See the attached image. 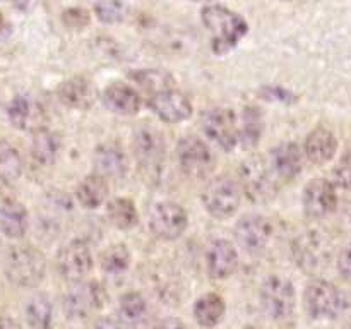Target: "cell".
Listing matches in <instances>:
<instances>
[{"label": "cell", "instance_id": "36", "mask_svg": "<svg viewBox=\"0 0 351 329\" xmlns=\"http://www.w3.org/2000/svg\"><path fill=\"white\" fill-rule=\"evenodd\" d=\"M331 180L336 187H341V188H346V191H350L351 188V154H346V156L336 164V168L332 170Z\"/></svg>", "mask_w": 351, "mask_h": 329}, {"label": "cell", "instance_id": "22", "mask_svg": "<svg viewBox=\"0 0 351 329\" xmlns=\"http://www.w3.org/2000/svg\"><path fill=\"white\" fill-rule=\"evenodd\" d=\"M95 171L105 178H122L129 170L125 153L117 143L99 144L93 154Z\"/></svg>", "mask_w": 351, "mask_h": 329}, {"label": "cell", "instance_id": "28", "mask_svg": "<svg viewBox=\"0 0 351 329\" xmlns=\"http://www.w3.org/2000/svg\"><path fill=\"white\" fill-rule=\"evenodd\" d=\"M106 218L115 228L130 230L139 223V212L130 199L117 197L106 204Z\"/></svg>", "mask_w": 351, "mask_h": 329}, {"label": "cell", "instance_id": "21", "mask_svg": "<svg viewBox=\"0 0 351 329\" xmlns=\"http://www.w3.org/2000/svg\"><path fill=\"white\" fill-rule=\"evenodd\" d=\"M336 151H338V137L328 127H315L305 137L304 154L312 164L322 167L329 163L336 156Z\"/></svg>", "mask_w": 351, "mask_h": 329}, {"label": "cell", "instance_id": "8", "mask_svg": "<svg viewBox=\"0 0 351 329\" xmlns=\"http://www.w3.org/2000/svg\"><path fill=\"white\" fill-rule=\"evenodd\" d=\"M175 156L182 173L194 180H202L215 170V154L201 137H182L175 149Z\"/></svg>", "mask_w": 351, "mask_h": 329}, {"label": "cell", "instance_id": "45", "mask_svg": "<svg viewBox=\"0 0 351 329\" xmlns=\"http://www.w3.org/2000/svg\"><path fill=\"white\" fill-rule=\"evenodd\" d=\"M0 2H14V0H0Z\"/></svg>", "mask_w": 351, "mask_h": 329}, {"label": "cell", "instance_id": "29", "mask_svg": "<svg viewBox=\"0 0 351 329\" xmlns=\"http://www.w3.org/2000/svg\"><path fill=\"white\" fill-rule=\"evenodd\" d=\"M130 77L147 96L175 88V79L171 77V74H168L167 71H161V69H143V71L132 72Z\"/></svg>", "mask_w": 351, "mask_h": 329}, {"label": "cell", "instance_id": "42", "mask_svg": "<svg viewBox=\"0 0 351 329\" xmlns=\"http://www.w3.org/2000/svg\"><path fill=\"white\" fill-rule=\"evenodd\" d=\"M0 329H12L10 322L5 317H2V315H0Z\"/></svg>", "mask_w": 351, "mask_h": 329}, {"label": "cell", "instance_id": "19", "mask_svg": "<svg viewBox=\"0 0 351 329\" xmlns=\"http://www.w3.org/2000/svg\"><path fill=\"white\" fill-rule=\"evenodd\" d=\"M103 101L110 112L122 117H134L143 106L141 93L129 82L113 81L103 91Z\"/></svg>", "mask_w": 351, "mask_h": 329}, {"label": "cell", "instance_id": "7", "mask_svg": "<svg viewBox=\"0 0 351 329\" xmlns=\"http://www.w3.org/2000/svg\"><path fill=\"white\" fill-rule=\"evenodd\" d=\"M261 307L267 317L285 321L291 317L297 307V291L288 278L273 274L261 288Z\"/></svg>", "mask_w": 351, "mask_h": 329}, {"label": "cell", "instance_id": "25", "mask_svg": "<svg viewBox=\"0 0 351 329\" xmlns=\"http://www.w3.org/2000/svg\"><path fill=\"white\" fill-rule=\"evenodd\" d=\"M108 182L99 173H89L75 187V199L86 209H96L108 199Z\"/></svg>", "mask_w": 351, "mask_h": 329}, {"label": "cell", "instance_id": "1", "mask_svg": "<svg viewBox=\"0 0 351 329\" xmlns=\"http://www.w3.org/2000/svg\"><path fill=\"white\" fill-rule=\"evenodd\" d=\"M201 19L211 34V48L215 53L223 55L237 47L249 33V24L235 10L225 5H206L201 10Z\"/></svg>", "mask_w": 351, "mask_h": 329}, {"label": "cell", "instance_id": "11", "mask_svg": "<svg viewBox=\"0 0 351 329\" xmlns=\"http://www.w3.org/2000/svg\"><path fill=\"white\" fill-rule=\"evenodd\" d=\"M147 225L158 239L170 242L184 235L189 226V216L178 202L161 201L151 208Z\"/></svg>", "mask_w": 351, "mask_h": 329}, {"label": "cell", "instance_id": "3", "mask_svg": "<svg viewBox=\"0 0 351 329\" xmlns=\"http://www.w3.org/2000/svg\"><path fill=\"white\" fill-rule=\"evenodd\" d=\"M3 271L14 287L34 288L47 274V259L36 247L16 245L7 252Z\"/></svg>", "mask_w": 351, "mask_h": 329}, {"label": "cell", "instance_id": "20", "mask_svg": "<svg viewBox=\"0 0 351 329\" xmlns=\"http://www.w3.org/2000/svg\"><path fill=\"white\" fill-rule=\"evenodd\" d=\"M57 96L62 105L74 110H89L96 101V88L84 75H74L60 82Z\"/></svg>", "mask_w": 351, "mask_h": 329}, {"label": "cell", "instance_id": "41", "mask_svg": "<svg viewBox=\"0 0 351 329\" xmlns=\"http://www.w3.org/2000/svg\"><path fill=\"white\" fill-rule=\"evenodd\" d=\"M93 329H123V328L120 326L119 321H115V319L103 317V319H99L98 322H96L95 328H93Z\"/></svg>", "mask_w": 351, "mask_h": 329}, {"label": "cell", "instance_id": "34", "mask_svg": "<svg viewBox=\"0 0 351 329\" xmlns=\"http://www.w3.org/2000/svg\"><path fill=\"white\" fill-rule=\"evenodd\" d=\"M263 113L254 106L243 110L242 125H240V143L247 147H254L263 134Z\"/></svg>", "mask_w": 351, "mask_h": 329}, {"label": "cell", "instance_id": "4", "mask_svg": "<svg viewBox=\"0 0 351 329\" xmlns=\"http://www.w3.org/2000/svg\"><path fill=\"white\" fill-rule=\"evenodd\" d=\"M132 153L144 178L158 180L167 158V143L163 134L154 127L137 129L132 137Z\"/></svg>", "mask_w": 351, "mask_h": 329}, {"label": "cell", "instance_id": "10", "mask_svg": "<svg viewBox=\"0 0 351 329\" xmlns=\"http://www.w3.org/2000/svg\"><path fill=\"white\" fill-rule=\"evenodd\" d=\"M74 287L69 288L64 295L65 317L72 321H82L98 312L105 302V291L96 281H79L72 283Z\"/></svg>", "mask_w": 351, "mask_h": 329}, {"label": "cell", "instance_id": "26", "mask_svg": "<svg viewBox=\"0 0 351 329\" xmlns=\"http://www.w3.org/2000/svg\"><path fill=\"white\" fill-rule=\"evenodd\" d=\"M60 151V137L48 127L33 132L31 141V158L41 167H50L55 163Z\"/></svg>", "mask_w": 351, "mask_h": 329}, {"label": "cell", "instance_id": "30", "mask_svg": "<svg viewBox=\"0 0 351 329\" xmlns=\"http://www.w3.org/2000/svg\"><path fill=\"white\" fill-rule=\"evenodd\" d=\"M26 321L31 329H51L53 324V305L43 293L34 295L26 305Z\"/></svg>", "mask_w": 351, "mask_h": 329}, {"label": "cell", "instance_id": "27", "mask_svg": "<svg viewBox=\"0 0 351 329\" xmlns=\"http://www.w3.org/2000/svg\"><path fill=\"white\" fill-rule=\"evenodd\" d=\"M226 312V304L221 295L206 293L197 298L194 304V319L202 328H215L223 321Z\"/></svg>", "mask_w": 351, "mask_h": 329}, {"label": "cell", "instance_id": "43", "mask_svg": "<svg viewBox=\"0 0 351 329\" xmlns=\"http://www.w3.org/2000/svg\"><path fill=\"white\" fill-rule=\"evenodd\" d=\"M3 26H5V19H3V14L0 12V31L3 29Z\"/></svg>", "mask_w": 351, "mask_h": 329}, {"label": "cell", "instance_id": "44", "mask_svg": "<svg viewBox=\"0 0 351 329\" xmlns=\"http://www.w3.org/2000/svg\"><path fill=\"white\" fill-rule=\"evenodd\" d=\"M194 2H209V0H194Z\"/></svg>", "mask_w": 351, "mask_h": 329}, {"label": "cell", "instance_id": "2", "mask_svg": "<svg viewBox=\"0 0 351 329\" xmlns=\"http://www.w3.org/2000/svg\"><path fill=\"white\" fill-rule=\"evenodd\" d=\"M239 184L252 202H269L278 194V175L267 158L261 154L247 158L239 168Z\"/></svg>", "mask_w": 351, "mask_h": 329}, {"label": "cell", "instance_id": "13", "mask_svg": "<svg viewBox=\"0 0 351 329\" xmlns=\"http://www.w3.org/2000/svg\"><path fill=\"white\" fill-rule=\"evenodd\" d=\"M293 256L298 266L307 273L321 269L329 263L331 245L321 232H305L293 242Z\"/></svg>", "mask_w": 351, "mask_h": 329}, {"label": "cell", "instance_id": "17", "mask_svg": "<svg viewBox=\"0 0 351 329\" xmlns=\"http://www.w3.org/2000/svg\"><path fill=\"white\" fill-rule=\"evenodd\" d=\"M147 106L167 123H180L192 115V101L185 93L175 88L147 96Z\"/></svg>", "mask_w": 351, "mask_h": 329}, {"label": "cell", "instance_id": "16", "mask_svg": "<svg viewBox=\"0 0 351 329\" xmlns=\"http://www.w3.org/2000/svg\"><path fill=\"white\" fill-rule=\"evenodd\" d=\"M302 202H304V211L308 218H326L338 208L336 185L328 178H314L305 185Z\"/></svg>", "mask_w": 351, "mask_h": 329}, {"label": "cell", "instance_id": "32", "mask_svg": "<svg viewBox=\"0 0 351 329\" xmlns=\"http://www.w3.org/2000/svg\"><path fill=\"white\" fill-rule=\"evenodd\" d=\"M119 310L125 322H129V324H141V322L146 321L149 307H147V300L139 291H127L120 298Z\"/></svg>", "mask_w": 351, "mask_h": 329}, {"label": "cell", "instance_id": "38", "mask_svg": "<svg viewBox=\"0 0 351 329\" xmlns=\"http://www.w3.org/2000/svg\"><path fill=\"white\" fill-rule=\"evenodd\" d=\"M338 269L341 276L351 283V240L341 249L338 256Z\"/></svg>", "mask_w": 351, "mask_h": 329}, {"label": "cell", "instance_id": "15", "mask_svg": "<svg viewBox=\"0 0 351 329\" xmlns=\"http://www.w3.org/2000/svg\"><path fill=\"white\" fill-rule=\"evenodd\" d=\"M273 235V226L264 216L250 212L242 216L235 225V240L243 252L259 254L266 249Z\"/></svg>", "mask_w": 351, "mask_h": 329}, {"label": "cell", "instance_id": "9", "mask_svg": "<svg viewBox=\"0 0 351 329\" xmlns=\"http://www.w3.org/2000/svg\"><path fill=\"white\" fill-rule=\"evenodd\" d=\"M201 129L213 143L218 144L223 151L235 149L240 143V125L235 112L230 108H208L201 115Z\"/></svg>", "mask_w": 351, "mask_h": 329}, {"label": "cell", "instance_id": "14", "mask_svg": "<svg viewBox=\"0 0 351 329\" xmlns=\"http://www.w3.org/2000/svg\"><path fill=\"white\" fill-rule=\"evenodd\" d=\"M7 119L16 129L24 132H36L47 127V110L34 96L17 95L7 106Z\"/></svg>", "mask_w": 351, "mask_h": 329}, {"label": "cell", "instance_id": "6", "mask_svg": "<svg viewBox=\"0 0 351 329\" xmlns=\"http://www.w3.org/2000/svg\"><path fill=\"white\" fill-rule=\"evenodd\" d=\"M304 304L312 319H336L346 310L348 302L336 284L314 280L305 288Z\"/></svg>", "mask_w": 351, "mask_h": 329}, {"label": "cell", "instance_id": "40", "mask_svg": "<svg viewBox=\"0 0 351 329\" xmlns=\"http://www.w3.org/2000/svg\"><path fill=\"white\" fill-rule=\"evenodd\" d=\"M154 329H187V326H185L180 319L168 317L165 319V321H161Z\"/></svg>", "mask_w": 351, "mask_h": 329}, {"label": "cell", "instance_id": "33", "mask_svg": "<svg viewBox=\"0 0 351 329\" xmlns=\"http://www.w3.org/2000/svg\"><path fill=\"white\" fill-rule=\"evenodd\" d=\"M99 264H101L103 273L112 274V276H120V274L125 273L130 266V252L125 243H113V245H110L101 254Z\"/></svg>", "mask_w": 351, "mask_h": 329}, {"label": "cell", "instance_id": "12", "mask_svg": "<svg viewBox=\"0 0 351 329\" xmlns=\"http://www.w3.org/2000/svg\"><path fill=\"white\" fill-rule=\"evenodd\" d=\"M55 264H57V271L62 280L69 283L84 281L93 269L91 249L84 240H71L58 250Z\"/></svg>", "mask_w": 351, "mask_h": 329}, {"label": "cell", "instance_id": "39", "mask_svg": "<svg viewBox=\"0 0 351 329\" xmlns=\"http://www.w3.org/2000/svg\"><path fill=\"white\" fill-rule=\"evenodd\" d=\"M264 98L267 99H280V101L287 103L288 99H295V96L291 95L290 91H285L283 88H278V86H267V88L263 89Z\"/></svg>", "mask_w": 351, "mask_h": 329}, {"label": "cell", "instance_id": "23", "mask_svg": "<svg viewBox=\"0 0 351 329\" xmlns=\"http://www.w3.org/2000/svg\"><path fill=\"white\" fill-rule=\"evenodd\" d=\"M300 146L297 143H281L274 149H271L269 161L281 180H293L302 173V156Z\"/></svg>", "mask_w": 351, "mask_h": 329}, {"label": "cell", "instance_id": "31", "mask_svg": "<svg viewBox=\"0 0 351 329\" xmlns=\"http://www.w3.org/2000/svg\"><path fill=\"white\" fill-rule=\"evenodd\" d=\"M23 156L9 141H0V178L3 182H16L23 175Z\"/></svg>", "mask_w": 351, "mask_h": 329}, {"label": "cell", "instance_id": "5", "mask_svg": "<svg viewBox=\"0 0 351 329\" xmlns=\"http://www.w3.org/2000/svg\"><path fill=\"white\" fill-rule=\"evenodd\" d=\"M242 187L230 175H218L206 184L202 191V204L216 219H228L239 211L242 202Z\"/></svg>", "mask_w": 351, "mask_h": 329}, {"label": "cell", "instance_id": "35", "mask_svg": "<svg viewBox=\"0 0 351 329\" xmlns=\"http://www.w3.org/2000/svg\"><path fill=\"white\" fill-rule=\"evenodd\" d=\"M127 3L122 0H99L95 5V16L103 24H119L127 17Z\"/></svg>", "mask_w": 351, "mask_h": 329}, {"label": "cell", "instance_id": "37", "mask_svg": "<svg viewBox=\"0 0 351 329\" xmlns=\"http://www.w3.org/2000/svg\"><path fill=\"white\" fill-rule=\"evenodd\" d=\"M64 21L71 27H82L89 23V16L84 9H69L64 12Z\"/></svg>", "mask_w": 351, "mask_h": 329}, {"label": "cell", "instance_id": "46", "mask_svg": "<svg viewBox=\"0 0 351 329\" xmlns=\"http://www.w3.org/2000/svg\"><path fill=\"white\" fill-rule=\"evenodd\" d=\"M346 329H351V322H350V324H348V326H346Z\"/></svg>", "mask_w": 351, "mask_h": 329}, {"label": "cell", "instance_id": "24", "mask_svg": "<svg viewBox=\"0 0 351 329\" xmlns=\"http://www.w3.org/2000/svg\"><path fill=\"white\" fill-rule=\"evenodd\" d=\"M29 226V216L26 208L14 197L0 201V232L12 240H19L26 235Z\"/></svg>", "mask_w": 351, "mask_h": 329}, {"label": "cell", "instance_id": "18", "mask_svg": "<svg viewBox=\"0 0 351 329\" xmlns=\"http://www.w3.org/2000/svg\"><path fill=\"white\" fill-rule=\"evenodd\" d=\"M206 267L213 280H225L239 267V252L235 245L225 239H216L206 250Z\"/></svg>", "mask_w": 351, "mask_h": 329}]
</instances>
